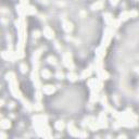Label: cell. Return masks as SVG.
<instances>
[{
	"mask_svg": "<svg viewBox=\"0 0 139 139\" xmlns=\"http://www.w3.org/2000/svg\"><path fill=\"white\" fill-rule=\"evenodd\" d=\"M33 36H34V38H35V37H36V38H38L39 36H40V33L38 32V30H36V32L33 33Z\"/></svg>",
	"mask_w": 139,
	"mask_h": 139,
	"instance_id": "obj_23",
	"label": "cell"
},
{
	"mask_svg": "<svg viewBox=\"0 0 139 139\" xmlns=\"http://www.w3.org/2000/svg\"><path fill=\"white\" fill-rule=\"evenodd\" d=\"M43 91H44V94H46V95H51V94H53V92L55 91V87L52 86V85H47V86H45L43 88Z\"/></svg>",
	"mask_w": 139,
	"mask_h": 139,
	"instance_id": "obj_6",
	"label": "cell"
},
{
	"mask_svg": "<svg viewBox=\"0 0 139 139\" xmlns=\"http://www.w3.org/2000/svg\"><path fill=\"white\" fill-rule=\"evenodd\" d=\"M98 123L100 125V128H104L108 126V123H107V117L104 113H101L100 116H99V120H98Z\"/></svg>",
	"mask_w": 139,
	"mask_h": 139,
	"instance_id": "obj_4",
	"label": "cell"
},
{
	"mask_svg": "<svg viewBox=\"0 0 139 139\" xmlns=\"http://www.w3.org/2000/svg\"><path fill=\"white\" fill-rule=\"evenodd\" d=\"M18 12L20 13V15H30V14H35L36 10L34 7L27 6V4H22V6L18 7Z\"/></svg>",
	"mask_w": 139,
	"mask_h": 139,
	"instance_id": "obj_1",
	"label": "cell"
},
{
	"mask_svg": "<svg viewBox=\"0 0 139 139\" xmlns=\"http://www.w3.org/2000/svg\"><path fill=\"white\" fill-rule=\"evenodd\" d=\"M22 101H23V103H24V107H25V108H27L28 110H30V109H32V107H30L29 102H28L27 100H25V99H23V98H22Z\"/></svg>",
	"mask_w": 139,
	"mask_h": 139,
	"instance_id": "obj_19",
	"label": "cell"
},
{
	"mask_svg": "<svg viewBox=\"0 0 139 139\" xmlns=\"http://www.w3.org/2000/svg\"><path fill=\"white\" fill-rule=\"evenodd\" d=\"M42 76L44 77V78H46V79H49L50 77H51V73H50L48 70H46V69H45V70L42 71Z\"/></svg>",
	"mask_w": 139,
	"mask_h": 139,
	"instance_id": "obj_15",
	"label": "cell"
},
{
	"mask_svg": "<svg viewBox=\"0 0 139 139\" xmlns=\"http://www.w3.org/2000/svg\"><path fill=\"white\" fill-rule=\"evenodd\" d=\"M63 63L68 69L70 70H74V63L72 61V56L70 52H66L63 54Z\"/></svg>",
	"mask_w": 139,
	"mask_h": 139,
	"instance_id": "obj_3",
	"label": "cell"
},
{
	"mask_svg": "<svg viewBox=\"0 0 139 139\" xmlns=\"http://www.w3.org/2000/svg\"><path fill=\"white\" fill-rule=\"evenodd\" d=\"M21 1H22V3H23V4H27L28 0H21Z\"/></svg>",
	"mask_w": 139,
	"mask_h": 139,
	"instance_id": "obj_25",
	"label": "cell"
},
{
	"mask_svg": "<svg viewBox=\"0 0 139 139\" xmlns=\"http://www.w3.org/2000/svg\"><path fill=\"white\" fill-rule=\"evenodd\" d=\"M48 62L50 64H52V65H55L56 64V59L54 58V56H49V58H48Z\"/></svg>",
	"mask_w": 139,
	"mask_h": 139,
	"instance_id": "obj_17",
	"label": "cell"
},
{
	"mask_svg": "<svg viewBox=\"0 0 139 139\" xmlns=\"http://www.w3.org/2000/svg\"><path fill=\"white\" fill-rule=\"evenodd\" d=\"M63 29L66 33H71L73 30V24L69 21H63Z\"/></svg>",
	"mask_w": 139,
	"mask_h": 139,
	"instance_id": "obj_7",
	"label": "cell"
},
{
	"mask_svg": "<svg viewBox=\"0 0 139 139\" xmlns=\"http://www.w3.org/2000/svg\"><path fill=\"white\" fill-rule=\"evenodd\" d=\"M20 70H21L22 73H26V72H27V65L22 63L21 65H20Z\"/></svg>",
	"mask_w": 139,
	"mask_h": 139,
	"instance_id": "obj_18",
	"label": "cell"
},
{
	"mask_svg": "<svg viewBox=\"0 0 139 139\" xmlns=\"http://www.w3.org/2000/svg\"><path fill=\"white\" fill-rule=\"evenodd\" d=\"M69 133L71 134L72 136H75V137L79 136V132L77 130L76 128L74 127V125H73V124H70V125H69Z\"/></svg>",
	"mask_w": 139,
	"mask_h": 139,
	"instance_id": "obj_8",
	"label": "cell"
},
{
	"mask_svg": "<svg viewBox=\"0 0 139 139\" xmlns=\"http://www.w3.org/2000/svg\"><path fill=\"white\" fill-rule=\"evenodd\" d=\"M97 56H98V59H102V58H103V56H104V54H105V48L104 47H102V46H101V47L100 48H98V50H97Z\"/></svg>",
	"mask_w": 139,
	"mask_h": 139,
	"instance_id": "obj_9",
	"label": "cell"
},
{
	"mask_svg": "<svg viewBox=\"0 0 139 139\" xmlns=\"http://www.w3.org/2000/svg\"><path fill=\"white\" fill-rule=\"evenodd\" d=\"M68 77H69V79L71 81H75L77 78H78V76H77V74H75L74 72H70V73L68 74Z\"/></svg>",
	"mask_w": 139,
	"mask_h": 139,
	"instance_id": "obj_14",
	"label": "cell"
},
{
	"mask_svg": "<svg viewBox=\"0 0 139 139\" xmlns=\"http://www.w3.org/2000/svg\"><path fill=\"white\" fill-rule=\"evenodd\" d=\"M34 108H35V110H42V108H43V105L40 104V103H36L35 105H34Z\"/></svg>",
	"mask_w": 139,
	"mask_h": 139,
	"instance_id": "obj_22",
	"label": "cell"
},
{
	"mask_svg": "<svg viewBox=\"0 0 139 139\" xmlns=\"http://www.w3.org/2000/svg\"><path fill=\"white\" fill-rule=\"evenodd\" d=\"M103 17H104V20H105V22H107L108 25H111V24L113 23V21H114V20H113V18L111 17V14H109V13H105Z\"/></svg>",
	"mask_w": 139,
	"mask_h": 139,
	"instance_id": "obj_12",
	"label": "cell"
},
{
	"mask_svg": "<svg viewBox=\"0 0 139 139\" xmlns=\"http://www.w3.org/2000/svg\"><path fill=\"white\" fill-rule=\"evenodd\" d=\"M55 77H56V78H59V79H62L63 78V77H64V74L62 73V72H56V74H55Z\"/></svg>",
	"mask_w": 139,
	"mask_h": 139,
	"instance_id": "obj_20",
	"label": "cell"
},
{
	"mask_svg": "<svg viewBox=\"0 0 139 139\" xmlns=\"http://www.w3.org/2000/svg\"><path fill=\"white\" fill-rule=\"evenodd\" d=\"M103 8V1H97L96 3H94L91 6V9H94V10H100Z\"/></svg>",
	"mask_w": 139,
	"mask_h": 139,
	"instance_id": "obj_11",
	"label": "cell"
},
{
	"mask_svg": "<svg viewBox=\"0 0 139 139\" xmlns=\"http://www.w3.org/2000/svg\"><path fill=\"white\" fill-rule=\"evenodd\" d=\"M110 1H111V3H112V4H114V6H115V4L118 2V0H110Z\"/></svg>",
	"mask_w": 139,
	"mask_h": 139,
	"instance_id": "obj_24",
	"label": "cell"
},
{
	"mask_svg": "<svg viewBox=\"0 0 139 139\" xmlns=\"http://www.w3.org/2000/svg\"><path fill=\"white\" fill-rule=\"evenodd\" d=\"M36 99H37L38 101L42 99V92L39 91V89H37V92H36Z\"/></svg>",
	"mask_w": 139,
	"mask_h": 139,
	"instance_id": "obj_21",
	"label": "cell"
},
{
	"mask_svg": "<svg viewBox=\"0 0 139 139\" xmlns=\"http://www.w3.org/2000/svg\"><path fill=\"white\" fill-rule=\"evenodd\" d=\"M0 125H1L2 129H8V128H10V126H11V123H10L9 120H2Z\"/></svg>",
	"mask_w": 139,
	"mask_h": 139,
	"instance_id": "obj_10",
	"label": "cell"
},
{
	"mask_svg": "<svg viewBox=\"0 0 139 139\" xmlns=\"http://www.w3.org/2000/svg\"><path fill=\"white\" fill-rule=\"evenodd\" d=\"M91 69H92V68H89V69L85 70V71L83 72V74H81V78H87V77H89L90 74H91V72H92Z\"/></svg>",
	"mask_w": 139,
	"mask_h": 139,
	"instance_id": "obj_13",
	"label": "cell"
},
{
	"mask_svg": "<svg viewBox=\"0 0 139 139\" xmlns=\"http://www.w3.org/2000/svg\"><path fill=\"white\" fill-rule=\"evenodd\" d=\"M1 137H2V138H6V137H7V136H6V134H3V133H2V134H1Z\"/></svg>",
	"mask_w": 139,
	"mask_h": 139,
	"instance_id": "obj_26",
	"label": "cell"
},
{
	"mask_svg": "<svg viewBox=\"0 0 139 139\" xmlns=\"http://www.w3.org/2000/svg\"><path fill=\"white\" fill-rule=\"evenodd\" d=\"M9 84H10V90H11V94L13 95L14 98H19V99H22V95L19 90V87H18V83L15 80V77L12 78L11 80H9Z\"/></svg>",
	"mask_w": 139,
	"mask_h": 139,
	"instance_id": "obj_2",
	"label": "cell"
},
{
	"mask_svg": "<svg viewBox=\"0 0 139 139\" xmlns=\"http://www.w3.org/2000/svg\"><path fill=\"white\" fill-rule=\"evenodd\" d=\"M44 35H45V37L48 38V39H52V38L54 37L53 30L51 29L50 27H48V26H46V27L44 28Z\"/></svg>",
	"mask_w": 139,
	"mask_h": 139,
	"instance_id": "obj_5",
	"label": "cell"
},
{
	"mask_svg": "<svg viewBox=\"0 0 139 139\" xmlns=\"http://www.w3.org/2000/svg\"><path fill=\"white\" fill-rule=\"evenodd\" d=\"M55 128L58 130H63V128H64V124H63V122H56L55 123Z\"/></svg>",
	"mask_w": 139,
	"mask_h": 139,
	"instance_id": "obj_16",
	"label": "cell"
}]
</instances>
